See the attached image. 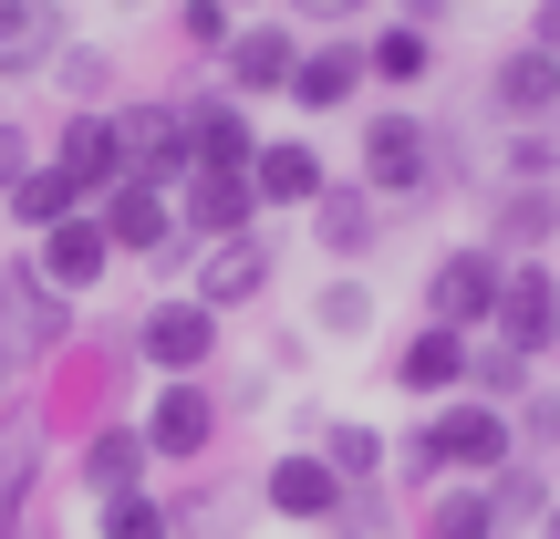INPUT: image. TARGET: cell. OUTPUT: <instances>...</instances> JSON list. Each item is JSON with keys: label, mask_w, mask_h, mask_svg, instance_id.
Segmentation results:
<instances>
[{"label": "cell", "mask_w": 560, "mask_h": 539, "mask_svg": "<svg viewBox=\"0 0 560 539\" xmlns=\"http://www.w3.org/2000/svg\"><path fill=\"white\" fill-rule=\"evenodd\" d=\"M520 457V425H509V405H478V395H446L425 405L416 425L395 436V488H446V478H499V467Z\"/></svg>", "instance_id": "6da1fadb"}, {"label": "cell", "mask_w": 560, "mask_h": 539, "mask_svg": "<svg viewBox=\"0 0 560 539\" xmlns=\"http://www.w3.org/2000/svg\"><path fill=\"white\" fill-rule=\"evenodd\" d=\"M353 177L374 187L384 208H425L446 187V125L416 115V104H374L353 125Z\"/></svg>", "instance_id": "7a4b0ae2"}, {"label": "cell", "mask_w": 560, "mask_h": 539, "mask_svg": "<svg viewBox=\"0 0 560 539\" xmlns=\"http://www.w3.org/2000/svg\"><path fill=\"white\" fill-rule=\"evenodd\" d=\"M62 342H73V301L32 260H0V374H11V363H52Z\"/></svg>", "instance_id": "3957f363"}, {"label": "cell", "mask_w": 560, "mask_h": 539, "mask_svg": "<svg viewBox=\"0 0 560 539\" xmlns=\"http://www.w3.org/2000/svg\"><path fill=\"white\" fill-rule=\"evenodd\" d=\"M499 280H509V260H499L488 239L436 249V260H425V321H446V332H467V342H478L488 321H499Z\"/></svg>", "instance_id": "277c9868"}, {"label": "cell", "mask_w": 560, "mask_h": 539, "mask_svg": "<svg viewBox=\"0 0 560 539\" xmlns=\"http://www.w3.org/2000/svg\"><path fill=\"white\" fill-rule=\"evenodd\" d=\"M136 425H145V457H156V467H198L208 446H219L229 405H219V384H208V374H187V384H156Z\"/></svg>", "instance_id": "5b68a950"}, {"label": "cell", "mask_w": 560, "mask_h": 539, "mask_svg": "<svg viewBox=\"0 0 560 539\" xmlns=\"http://www.w3.org/2000/svg\"><path fill=\"white\" fill-rule=\"evenodd\" d=\"M136 363H156V384H187L219 363V312H208L198 291H166L156 312L136 321Z\"/></svg>", "instance_id": "8992f818"}, {"label": "cell", "mask_w": 560, "mask_h": 539, "mask_svg": "<svg viewBox=\"0 0 560 539\" xmlns=\"http://www.w3.org/2000/svg\"><path fill=\"white\" fill-rule=\"evenodd\" d=\"M291 62H301V21H280V11H249L240 32H229V52H219V94H240V104H270V94H291Z\"/></svg>", "instance_id": "52a82bcc"}, {"label": "cell", "mask_w": 560, "mask_h": 539, "mask_svg": "<svg viewBox=\"0 0 560 539\" xmlns=\"http://www.w3.org/2000/svg\"><path fill=\"white\" fill-rule=\"evenodd\" d=\"M260 508L291 529H342V508H353V488L322 467V446H280V457L260 467Z\"/></svg>", "instance_id": "ba28073f"}, {"label": "cell", "mask_w": 560, "mask_h": 539, "mask_svg": "<svg viewBox=\"0 0 560 539\" xmlns=\"http://www.w3.org/2000/svg\"><path fill=\"white\" fill-rule=\"evenodd\" d=\"M270 280H280V249H270V219H260V229H240V239H208L198 270H187V291H198L208 312H249V301H270Z\"/></svg>", "instance_id": "9c48e42d"}, {"label": "cell", "mask_w": 560, "mask_h": 539, "mask_svg": "<svg viewBox=\"0 0 560 539\" xmlns=\"http://www.w3.org/2000/svg\"><path fill=\"white\" fill-rule=\"evenodd\" d=\"M488 342H509V353H529V363H550V353H560V270H550V260H509Z\"/></svg>", "instance_id": "30bf717a"}, {"label": "cell", "mask_w": 560, "mask_h": 539, "mask_svg": "<svg viewBox=\"0 0 560 539\" xmlns=\"http://www.w3.org/2000/svg\"><path fill=\"white\" fill-rule=\"evenodd\" d=\"M384 219H395V208H384V198H374L363 177H332V187L312 198V249H322L332 270H363V260H374L384 239H395Z\"/></svg>", "instance_id": "8fae6325"}, {"label": "cell", "mask_w": 560, "mask_h": 539, "mask_svg": "<svg viewBox=\"0 0 560 539\" xmlns=\"http://www.w3.org/2000/svg\"><path fill=\"white\" fill-rule=\"evenodd\" d=\"M177 125H187V166H249L260 156V125H249L240 94H219V83H177Z\"/></svg>", "instance_id": "7c38bea8"}, {"label": "cell", "mask_w": 560, "mask_h": 539, "mask_svg": "<svg viewBox=\"0 0 560 539\" xmlns=\"http://www.w3.org/2000/svg\"><path fill=\"white\" fill-rule=\"evenodd\" d=\"M177 229L187 239H240V229H260V187H249V166H187L177 187Z\"/></svg>", "instance_id": "4fadbf2b"}, {"label": "cell", "mask_w": 560, "mask_h": 539, "mask_svg": "<svg viewBox=\"0 0 560 539\" xmlns=\"http://www.w3.org/2000/svg\"><path fill=\"white\" fill-rule=\"evenodd\" d=\"M42 156H52L62 177H73V198H83V208H104L125 177H136V166H125V136H115V115H62V136L42 145Z\"/></svg>", "instance_id": "5bb4252c"}, {"label": "cell", "mask_w": 560, "mask_h": 539, "mask_svg": "<svg viewBox=\"0 0 560 539\" xmlns=\"http://www.w3.org/2000/svg\"><path fill=\"white\" fill-rule=\"evenodd\" d=\"M488 115L499 125H560V52L509 42V52L488 62Z\"/></svg>", "instance_id": "9a60e30c"}, {"label": "cell", "mask_w": 560, "mask_h": 539, "mask_svg": "<svg viewBox=\"0 0 560 539\" xmlns=\"http://www.w3.org/2000/svg\"><path fill=\"white\" fill-rule=\"evenodd\" d=\"M115 136H125V166H136L145 187H166V198L187 187V125H177V104H166V94L115 104Z\"/></svg>", "instance_id": "2e32d148"}, {"label": "cell", "mask_w": 560, "mask_h": 539, "mask_svg": "<svg viewBox=\"0 0 560 539\" xmlns=\"http://www.w3.org/2000/svg\"><path fill=\"white\" fill-rule=\"evenodd\" d=\"M145 478H156V457H145V425L136 415H104L94 425V436H83V457H73V488H83V499H136V488Z\"/></svg>", "instance_id": "e0dca14e"}, {"label": "cell", "mask_w": 560, "mask_h": 539, "mask_svg": "<svg viewBox=\"0 0 560 539\" xmlns=\"http://www.w3.org/2000/svg\"><path fill=\"white\" fill-rule=\"evenodd\" d=\"M32 270L52 280L62 301L104 291V270H115V239H104V219H94V208H73L62 229H42V239H32Z\"/></svg>", "instance_id": "ac0fdd59"}, {"label": "cell", "mask_w": 560, "mask_h": 539, "mask_svg": "<svg viewBox=\"0 0 560 539\" xmlns=\"http://www.w3.org/2000/svg\"><path fill=\"white\" fill-rule=\"evenodd\" d=\"M363 32H322V42H301V62H291V104L301 115H342V104L363 94Z\"/></svg>", "instance_id": "d6986e66"}, {"label": "cell", "mask_w": 560, "mask_h": 539, "mask_svg": "<svg viewBox=\"0 0 560 539\" xmlns=\"http://www.w3.org/2000/svg\"><path fill=\"white\" fill-rule=\"evenodd\" d=\"M478 239L499 249V260H550L560 249V187H499Z\"/></svg>", "instance_id": "ffe728a7"}, {"label": "cell", "mask_w": 560, "mask_h": 539, "mask_svg": "<svg viewBox=\"0 0 560 539\" xmlns=\"http://www.w3.org/2000/svg\"><path fill=\"white\" fill-rule=\"evenodd\" d=\"M395 395H416V405L467 395V332H446V321H416V332L395 342Z\"/></svg>", "instance_id": "44dd1931"}, {"label": "cell", "mask_w": 560, "mask_h": 539, "mask_svg": "<svg viewBox=\"0 0 560 539\" xmlns=\"http://www.w3.org/2000/svg\"><path fill=\"white\" fill-rule=\"evenodd\" d=\"M249 187H260V219L280 208H312L322 187H332V166H322L312 136H260V156H249Z\"/></svg>", "instance_id": "7402d4cb"}, {"label": "cell", "mask_w": 560, "mask_h": 539, "mask_svg": "<svg viewBox=\"0 0 560 539\" xmlns=\"http://www.w3.org/2000/svg\"><path fill=\"white\" fill-rule=\"evenodd\" d=\"M62 42H73L62 0H0V83L52 73V62H62Z\"/></svg>", "instance_id": "603a6c76"}, {"label": "cell", "mask_w": 560, "mask_h": 539, "mask_svg": "<svg viewBox=\"0 0 560 539\" xmlns=\"http://www.w3.org/2000/svg\"><path fill=\"white\" fill-rule=\"evenodd\" d=\"M94 219H104V239H115V260H156V249L177 239V198H166V187H145V177H125Z\"/></svg>", "instance_id": "cb8c5ba5"}, {"label": "cell", "mask_w": 560, "mask_h": 539, "mask_svg": "<svg viewBox=\"0 0 560 539\" xmlns=\"http://www.w3.org/2000/svg\"><path fill=\"white\" fill-rule=\"evenodd\" d=\"M301 446H322V467H332L342 488L395 478V436H384V425H363V415H301Z\"/></svg>", "instance_id": "d4e9b609"}, {"label": "cell", "mask_w": 560, "mask_h": 539, "mask_svg": "<svg viewBox=\"0 0 560 539\" xmlns=\"http://www.w3.org/2000/svg\"><path fill=\"white\" fill-rule=\"evenodd\" d=\"M363 73H374L384 94H425V83H436V32H416V21H374V32H363Z\"/></svg>", "instance_id": "484cf974"}, {"label": "cell", "mask_w": 560, "mask_h": 539, "mask_svg": "<svg viewBox=\"0 0 560 539\" xmlns=\"http://www.w3.org/2000/svg\"><path fill=\"white\" fill-rule=\"evenodd\" d=\"M478 488H488V519H499V539H529V529L550 519V499H560L540 457H509L499 478H478Z\"/></svg>", "instance_id": "4316f807"}, {"label": "cell", "mask_w": 560, "mask_h": 539, "mask_svg": "<svg viewBox=\"0 0 560 539\" xmlns=\"http://www.w3.org/2000/svg\"><path fill=\"white\" fill-rule=\"evenodd\" d=\"M416 539H499V519H488V488L478 478H446L416 499Z\"/></svg>", "instance_id": "83f0119b"}, {"label": "cell", "mask_w": 560, "mask_h": 539, "mask_svg": "<svg viewBox=\"0 0 560 539\" xmlns=\"http://www.w3.org/2000/svg\"><path fill=\"white\" fill-rule=\"evenodd\" d=\"M42 488V436L21 415H0V539H21V508Z\"/></svg>", "instance_id": "f1b7e54d"}, {"label": "cell", "mask_w": 560, "mask_h": 539, "mask_svg": "<svg viewBox=\"0 0 560 539\" xmlns=\"http://www.w3.org/2000/svg\"><path fill=\"white\" fill-rule=\"evenodd\" d=\"M363 332H374V280H363V270H332L312 291V342H363Z\"/></svg>", "instance_id": "f546056e"}, {"label": "cell", "mask_w": 560, "mask_h": 539, "mask_svg": "<svg viewBox=\"0 0 560 539\" xmlns=\"http://www.w3.org/2000/svg\"><path fill=\"white\" fill-rule=\"evenodd\" d=\"M52 83H62V104H73V115H115V52H104V42H62Z\"/></svg>", "instance_id": "4dcf8cb0"}, {"label": "cell", "mask_w": 560, "mask_h": 539, "mask_svg": "<svg viewBox=\"0 0 560 539\" xmlns=\"http://www.w3.org/2000/svg\"><path fill=\"white\" fill-rule=\"evenodd\" d=\"M529 384H540V363H529V353H509V342H467V395H478V405H520L529 395Z\"/></svg>", "instance_id": "1f68e13d"}, {"label": "cell", "mask_w": 560, "mask_h": 539, "mask_svg": "<svg viewBox=\"0 0 560 539\" xmlns=\"http://www.w3.org/2000/svg\"><path fill=\"white\" fill-rule=\"evenodd\" d=\"M0 208H11V219H21V229H32V239H42V229H62V219H73V208H83V198H73V177H62V166L42 156V166H32V177H21V187H11V198H0Z\"/></svg>", "instance_id": "d6a6232c"}, {"label": "cell", "mask_w": 560, "mask_h": 539, "mask_svg": "<svg viewBox=\"0 0 560 539\" xmlns=\"http://www.w3.org/2000/svg\"><path fill=\"white\" fill-rule=\"evenodd\" d=\"M499 187H560V125H509Z\"/></svg>", "instance_id": "836d02e7"}, {"label": "cell", "mask_w": 560, "mask_h": 539, "mask_svg": "<svg viewBox=\"0 0 560 539\" xmlns=\"http://www.w3.org/2000/svg\"><path fill=\"white\" fill-rule=\"evenodd\" d=\"M94 539H177V519H166L156 488H136V499H104L94 508Z\"/></svg>", "instance_id": "e575fe53"}, {"label": "cell", "mask_w": 560, "mask_h": 539, "mask_svg": "<svg viewBox=\"0 0 560 539\" xmlns=\"http://www.w3.org/2000/svg\"><path fill=\"white\" fill-rule=\"evenodd\" d=\"M166 32H177V52H208V62H219L229 32H240V11H229V0H177V11H166Z\"/></svg>", "instance_id": "d590c367"}, {"label": "cell", "mask_w": 560, "mask_h": 539, "mask_svg": "<svg viewBox=\"0 0 560 539\" xmlns=\"http://www.w3.org/2000/svg\"><path fill=\"white\" fill-rule=\"evenodd\" d=\"M509 425H520V457H529V446L560 457V384H529V395L509 405Z\"/></svg>", "instance_id": "8d00e7d4"}, {"label": "cell", "mask_w": 560, "mask_h": 539, "mask_svg": "<svg viewBox=\"0 0 560 539\" xmlns=\"http://www.w3.org/2000/svg\"><path fill=\"white\" fill-rule=\"evenodd\" d=\"M342 529H363V539H395V478H363V488H353V508H342Z\"/></svg>", "instance_id": "74e56055"}, {"label": "cell", "mask_w": 560, "mask_h": 539, "mask_svg": "<svg viewBox=\"0 0 560 539\" xmlns=\"http://www.w3.org/2000/svg\"><path fill=\"white\" fill-rule=\"evenodd\" d=\"M363 11H384V0H280V21H322V32H353Z\"/></svg>", "instance_id": "f35d334b"}, {"label": "cell", "mask_w": 560, "mask_h": 539, "mask_svg": "<svg viewBox=\"0 0 560 539\" xmlns=\"http://www.w3.org/2000/svg\"><path fill=\"white\" fill-rule=\"evenodd\" d=\"M32 166H42V136H32V125H0V198H11Z\"/></svg>", "instance_id": "ab89813d"}, {"label": "cell", "mask_w": 560, "mask_h": 539, "mask_svg": "<svg viewBox=\"0 0 560 539\" xmlns=\"http://www.w3.org/2000/svg\"><path fill=\"white\" fill-rule=\"evenodd\" d=\"M312 363V332H270V374H301Z\"/></svg>", "instance_id": "60d3db41"}, {"label": "cell", "mask_w": 560, "mask_h": 539, "mask_svg": "<svg viewBox=\"0 0 560 539\" xmlns=\"http://www.w3.org/2000/svg\"><path fill=\"white\" fill-rule=\"evenodd\" d=\"M529 42H540V52H560V0H540V11H529Z\"/></svg>", "instance_id": "b9f144b4"}, {"label": "cell", "mask_w": 560, "mask_h": 539, "mask_svg": "<svg viewBox=\"0 0 560 539\" xmlns=\"http://www.w3.org/2000/svg\"><path fill=\"white\" fill-rule=\"evenodd\" d=\"M395 21H416V32H436V21H446V0H395Z\"/></svg>", "instance_id": "7bdbcfd3"}, {"label": "cell", "mask_w": 560, "mask_h": 539, "mask_svg": "<svg viewBox=\"0 0 560 539\" xmlns=\"http://www.w3.org/2000/svg\"><path fill=\"white\" fill-rule=\"evenodd\" d=\"M529 539H560V499H550V519H540V529H529Z\"/></svg>", "instance_id": "ee69618b"}, {"label": "cell", "mask_w": 560, "mask_h": 539, "mask_svg": "<svg viewBox=\"0 0 560 539\" xmlns=\"http://www.w3.org/2000/svg\"><path fill=\"white\" fill-rule=\"evenodd\" d=\"M229 11H240V21H249V11H270V0H229Z\"/></svg>", "instance_id": "f6af8a7d"}, {"label": "cell", "mask_w": 560, "mask_h": 539, "mask_svg": "<svg viewBox=\"0 0 560 539\" xmlns=\"http://www.w3.org/2000/svg\"><path fill=\"white\" fill-rule=\"evenodd\" d=\"M322 539H363V529H322Z\"/></svg>", "instance_id": "bcb514c9"}, {"label": "cell", "mask_w": 560, "mask_h": 539, "mask_svg": "<svg viewBox=\"0 0 560 539\" xmlns=\"http://www.w3.org/2000/svg\"><path fill=\"white\" fill-rule=\"evenodd\" d=\"M0 384H11V374H0Z\"/></svg>", "instance_id": "7dc6e473"}]
</instances>
